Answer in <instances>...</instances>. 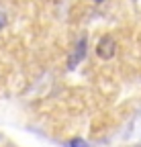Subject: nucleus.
Instances as JSON below:
<instances>
[{"mask_svg":"<svg viewBox=\"0 0 141 147\" xmlns=\"http://www.w3.org/2000/svg\"><path fill=\"white\" fill-rule=\"evenodd\" d=\"M117 53V41L113 35H104L96 43V55L100 59H113Z\"/></svg>","mask_w":141,"mask_h":147,"instance_id":"obj_1","label":"nucleus"},{"mask_svg":"<svg viewBox=\"0 0 141 147\" xmlns=\"http://www.w3.org/2000/svg\"><path fill=\"white\" fill-rule=\"evenodd\" d=\"M86 47H88V37L84 35V37H80L78 39V43H76V47H74V55L69 57V69H74L84 57H86Z\"/></svg>","mask_w":141,"mask_h":147,"instance_id":"obj_2","label":"nucleus"},{"mask_svg":"<svg viewBox=\"0 0 141 147\" xmlns=\"http://www.w3.org/2000/svg\"><path fill=\"white\" fill-rule=\"evenodd\" d=\"M67 147H88V143L82 139V137H74L67 141Z\"/></svg>","mask_w":141,"mask_h":147,"instance_id":"obj_3","label":"nucleus"},{"mask_svg":"<svg viewBox=\"0 0 141 147\" xmlns=\"http://www.w3.org/2000/svg\"><path fill=\"white\" fill-rule=\"evenodd\" d=\"M6 27V14L4 12H0V31H2Z\"/></svg>","mask_w":141,"mask_h":147,"instance_id":"obj_4","label":"nucleus"},{"mask_svg":"<svg viewBox=\"0 0 141 147\" xmlns=\"http://www.w3.org/2000/svg\"><path fill=\"white\" fill-rule=\"evenodd\" d=\"M94 2H104V0H94Z\"/></svg>","mask_w":141,"mask_h":147,"instance_id":"obj_5","label":"nucleus"},{"mask_svg":"<svg viewBox=\"0 0 141 147\" xmlns=\"http://www.w3.org/2000/svg\"><path fill=\"white\" fill-rule=\"evenodd\" d=\"M135 147H139V145H135Z\"/></svg>","mask_w":141,"mask_h":147,"instance_id":"obj_6","label":"nucleus"}]
</instances>
